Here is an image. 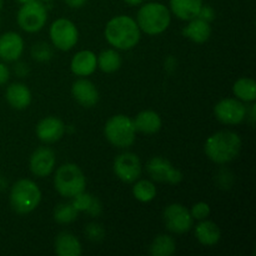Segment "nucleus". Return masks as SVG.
<instances>
[{"instance_id":"17","label":"nucleus","mask_w":256,"mask_h":256,"mask_svg":"<svg viewBox=\"0 0 256 256\" xmlns=\"http://www.w3.org/2000/svg\"><path fill=\"white\" fill-rule=\"evenodd\" d=\"M96 68V55L92 52H90V50H82V52H76L72 56V62H70V69H72V74L82 78L94 74Z\"/></svg>"},{"instance_id":"37","label":"nucleus","mask_w":256,"mask_h":256,"mask_svg":"<svg viewBox=\"0 0 256 256\" xmlns=\"http://www.w3.org/2000/svg\"><path fill=\"white\" fill-rule=\"evenodd\" d=\"M26 65L25 64H18V66H15V72H16L19 76H24V75L28 74V68L25 69Z\"/></svg>"},{"instance_id":"41","label":"nucleus","mask_w":256,"mask_h":256,"mask_svg":"<svg viewBox=\"0 0 256 256\" xmlns=\"http://www.w3.org/2000/svg\"><path fill=\"white\" fill-rule=\"evenodd\" d=\"M2 4H4V0H0V10L2 9Z\"/></svg>"},{"instance_id":"22","label":"nucleus","mask_w":256,"mask_h":256,"mask_svg":"<svg viewBox=\"0 0 256 256\" xmlns=\"http://www.w3.org/2000/svg\"><path fill=\"white\" fill-rule=\"evenodd\" d=\"M182 35L196 44H202L208 42L212 35V28L210 24L200 18L189 20V24L182 29Z\"/></svg>"},{"instance_id":"5","label":"nucleus","mask_w":256,"mask_h":256,"mask_svg":"<svg viewBox=\"0 0 256 256\" xmlns=\"http://www.w3.org/2000/svg\"><path fill=\"white\" fill-rule=\"evenodd\" d=\"M54 186L62 196L72 199L80 192H85L86 179L82 170L72 162L59 166L54 176Z\"/></svg>"},{"instance_id":"32","label":"nucleus","mask_w":256,"mask_h":256,"mask_svg":"<svg viewBox=\"0 0 256 256\" xmlns=\"http://www.w3.org/2000/svg\"><path fill=\"white\" fill-rule=\"evenodd\" d=\"M190 214H192V219H196V220H205L208 219V216L210 215V206L208 202H196V204L192 206V212H190Z\"/></svg>"},{"instance_id":"33","label":"nucleus","mask_w":256,"mask_h":256,"mask_svg":"<svg viewBox=\"0 0 256 256\" xmlns=\"http://www.w3.org/2000/svg\"><path fill=\"white\" fill-rule=\"evenodd\" d=\"M198 18H200V19L205 20V22H212V20H214V18H215V10L212 9L210 5L202 4V9H200Z\"/></svg>"},{"instance_id":"26","label":"nucleus","mask_w":256,"mask_h":256,"mask_svg":"<svg viewBox=\"0 0 256 256\" xmlns=\"http://www.w3.org/2000/svg\"><path fill=\"white\" fill-rule=\"evenodd\" d=\"M175 250H176V242L174 238L162 234L152 240L149 252L152 256H172Z\"/></svg>"},{"instance_id":"31","label":"nucleus","mask_w":256,"mask_h":256,"mask_svg":"<svg viewBox=\"0 0 256 256\" xmlns=\"http://www.w3.org/2000/svg\"><path fill=\"white\" fill-rule=\"evenodd\" d=\"M85 235H86L88 239L92 240V242H100V240L104 239L105 230L100 224L92 222V224H89L85 228Z\"/></svg>"},{"instance_id":"15","label":"nucleus","mask_w":256,"mask_h":256,"mask_svg":"<svg viewBox=\"0 0 256 256\" xmlns=\"http://www.w3.org/2000/svg\"><path fill=\"white\" fill-rule=\"evenodd\" d=\"M65 124L55 116H46L36 125V136L45 144H52L62 138Z\"/></svg>"},{"instance_id":"13","label":"nucleus","mask_w":256,"mask_h":256,"mask_svg":"<svg viewBox=\"0 0 256 256\" xmlns=\"http://www.w3.org/2000/svg\"><path fill=\"white\" fill-rule=\"evenodd\" d=\"M55 152L50 148H39L30 156V170L38 178H45L55 168Z\"/></svg>"},{"instance_id":"21","label":"nucleus","mask_w":256,"mask_h":256,"mask_svg":"<svg viewBox=\"0 0 256 256\" xmlns=\"http://www.w3.org/2000/svg\"><path fill=\"white\" fill-rule=\"evenodd\" d=\"M55 252L59 256H80L82 248L75 235L62 232L55 239Z\"/></svg>"},{"instance_id":"8","label":"nucleus","mask_w":256,"mask_h":256,"mask_svg":"<svg viewBox=\"0 0 256 256\" xmlns=\"http://www.w3.org/2000/svg\"><path fill=\"white\" fill-rule=\"evenodd\" d=\"M50 39L52 45L62 52H69L79 40V30L76 25L69 19L60 18L50 26Z\"/></svg>"},{"instance_id":"24","label":"nucleus","mask_w":256,"mask_h":256,"mask_svg":"<svg viewBox=\"0 0 256 256\" xmlns=\"http://www.w3.org/2000/svg\"><path fill=\"white\" fill-rule=\"evenodd\" d=\"M96 60L99 69L102 72H106V74L115 72L122 66V56L114 49L102 50L99 54V56H96Z\"/></svg>"},{"instance_id":"27","label":"nucleus","mask_w":256,"mask_h":256,"mask_svg":"<svg viewBox=\"0 0 256 256\" xmlns=\"http://www.w3.org/2000/svg\"><path fill=\"white\" fill-rule=\"evenodd\" d=\"M132 195L142 202H149L156 196V186L150 180H139L135 182L132 186Z\"/></svg>"},{"instance_id":"29","label":"nucleus","mask_w":256,"mask_h":256,"mask_svg":"<svg viewBox=\"0 0 256 256\" xmlns=\"http://www.w3.org/2000/svg\"><path fill=\"white\" fill-rule=\"evenodd\" d=\"M32 58L38 60V62H48L52 56V49H50V46L46 42H38V44H35L32 46Z\"/></svg>"},{"instance_id":"39","label":"nucleus","mask_w":256,"mask_h":256,"mask_svg":"<svg viewBox=\"0 0 256 256\" xmlns=\"http://www.w3.org/2000/svg\"><path fill=\"white\" fill-rule=\"evenodd\" d=\"M250 119H252V124L255 122V105H252V112H250Z\"/></svg>"},{"instance_id":"30","label":"nucleus","mask_w":256,"mask_h":256,"mask_svg":"<svg viewBox=\"0 0 256 256\" xmlns=\"http://www.w3.org/2000/svg\"><path fill=\"white\" fill-rule=\"evenodd\" d=\"M92 199H94V196H92V194L82 192H80V194H78L76 196L72 198V204L74 205V208L79 212H86V210L89 209L90 204H92Z\"/></svg>"},{"instance_id":"1","label":"nucleus","mask_w":256,"mask_h":256,"mask_svg":"<svg viewBox=\"0 0 256 256\" xmlns=\"http://www.w3.org/2000/svg\"><path fill=\"white\" fill-rule=\"evenodd\" d=\"M242 150V139L230 130L214 132L208 138L204 145L206 156L215 164H228L239 155Z\"/></svg>"},{"instance_id":"3","label":"nucleus","mask_w":256,"mask_h":256,"mask_svg":"<svg viewBox=\"0 0 256 256\" xmlns=\"http://www.w3.org/2000/svg\"><path fill=\"white\" fill-rule=\"evenodd\" d=\"M170 22H172L170 10L162 2H146L138 12V26L148 35L162 34L169 28Z\"/></svg>"},{"instance_id":"2","label":"nucleus","mask_w":256,"mask_h":256,"mask_svg":"<svg viewBox=\"0 0 256 256\" xmlns=\"http://www.w3.org/2000/svg\"><path fill=\"white\" fill-rule=\"evenodd\" d=\"M105 39L119 50H130L140 42V29L136 20L128 15L112 18L105 26Z\"/></svg>"},{"instance_id":"36","label":"nucleus","mask_w":256,"mask_h":256,"mask_svg":"<svg viewBox=\"0 0 256 256\" xmlns=\"http://www.w3.org/2000/svg\"><path fill=\"white\" fill-rule=\"evenodd\" d=\"M65 4L69 8H72V9H79V8L84 6L86 4L88 0H64Z\"/></svg>"},{"instance_id":"42","label":"nucleus","mask_w":256,"mask_h":256,"mask_svg":"<svg viewBox=\"0 0 256 256\" xmlns=\"http://www.w3.org/2000/svg\"><path fill=\"white\" fill-rule=\"evenodd\" d=\"M42 2H52V0H42Z\"/></svg>"},{"instance_id":"20","label":"nucleus","mask_w":256,"mask_h":256,"mask_svg":"<svg viewBox=\"0 0 256 256\" xmlns=\"http://www.w3.org/2000/svg\"><path fill=\"white\" fill-rule=\"evenodd\" d=\"M195 236L200 244L205 246H214L220 242L222 232L214 222L205 219L200 220V222L195 228Z\"/></svg>"},{"instance_id":"6","label":"nucleus","mask_w":256,"mask_h":256,"mask_svg":"<svg viewBox=\"0 0 256 256\" xmlns=\"http://www.w3.org/2000/svg\"><path fill=\"white\" fill-rule=\"evenodd\" d=\"M134 122L129 116L122 114L114 115L106 122L104 126V135L110 144L116 148H129L135 142Z\"/></svg>"},{"instance_id":"11","label":"nucleus","mask_w":256,"mask_h":256,"mask_svg":"<svg viewBox=\"0 0 256 256\" xmlns=\"http://www.w3.org/2000/svg\"><path fill=\"white\" fill-rule=\"evenodd\" d=\"M114 172L122 182L132 184L142 175V162L134 152H122L114 160Z\"/></svg>"},{"instance_id":"12","label":"nucleus","mask_w":256,"mask_h":256,"mask_svg":"<svg viewBox=\"0 0 256 256\" xmlns=\"http://www.w3.org/2000/svg\"><path fill=\"white\" fill-rule=\"evenodd\" d=\"M146 170L155 182L179 184L182 180V172L179 169H175L169 160L162 156L152 158L148 162Z\"/></svg>"},{"instance_id":"40","label":"nucleus","mask_w":256,"mask_h":256,"mask_svg":"<svg viewBox=\"0 0 256 256\" xmlns=\"http://www.w3.org/2000/svg\"><path fill=\"white\" fill-rule=\"evenodd\" d=\"M16 2H19L20 4H25V2H32V0H16Z\"/></svg>"},{"instance_id":"10","label":"nucleus","mask_w":256,"mask_h":256,"mask_svg":"<svg viewBox=\"0 0 256 256\" xmlns=\"http://www.w3.org/2000/svg\"><path fill=\"white\" fill-rule=\"evenodd\" d=\"M164 222L166 229L174 234H184L192 229L194 224L189 210L182 204H170L164 210Z\"/></svg>"},{"instance_id":"28","label":"nucleus","mask_w":256,"mask_h":256,"mask_svg":"<svg viewBox=\"0 0 256 256\" xmlns=\"http://www.w3.org/2000/svg\"><path fill=\"white\" fill-rule=\"evenodd\" d=\"M78 212L72 202L59 204L54 210V220L59 224H70L78 219Z\"/></svg>"},{"instance_id":"4","label":"nucleus","mask_w":256,"mask_h":256,"mask_svg":"<svg viewBox=\"0 0 256 256\" xmlns=\"http://www.w3.org/2000/svg\"><path fill=\"white\" fill-rule=\"evenodd\" d=\"M10 205L18 214H29L39 206L42 192L36 182L30 179H20L10 190Z\"/></svg>"},{"instance_id":"9","label":"nucleus","mask_w":256,"mask_h":256,"mask_svg":"<svg viewBox=\"0 0 256 256\" xmlns=\"http://www.w3.org/2000/svg\"><path fill=\"white\" fill-rule=\"evenodd\" d=\"M215 118L226 125H238L248 116V109L240 100L228 98L222 99L214 106Z\"/></svg>"},{"instance_id":"19","label":"nucleus","mask_w":256,"mask_h":256,"mask_svg":"<svg viewBox=\"0 0 256 256\" xmlns=\"http://www.w3.org/2000/svg\"><path fill=\"white\" fill-rule=\"evenodd\" d=\"M202 6V0H170V10L180 20L195 19Z\"/></svg>"},{"instance_id":"14","label":"nucleus","mask_w":256,"mask_h":256,"mask_svg":"<svg viewBox=\"0 0 256 256\" xmlns=\"http://www.w3.org/2000/svg\"><path fill=\"white\" fill-rule=\"evenodd\" d=\"M24 52V40L18 32H8L0 36V59L2 62H16Z\"/></svg>"},{"instance_id":"16","label":"nucleus","mask_w":256,"mask_h":256,"mask_svg":"<svg viewBox=\"0 0 256 256\" xmlns=\"http://www.w3.org/2000/svg\"><path fill=\"white\" fill-rule=\"evenodd\" d=\"M72 94L74 99L84 108H92L99 102V92L90 80L82 79L74 82L72 86Z\"/></svg>"},{"instance_id":"25","label":"nucleus","mask_w":256,"mask_h":256,"mask_svg":"<svg viewBox=\"0 0 256 256\" xmlns=\"http://www.w3.org/2000/svg\"><path fill=\"white\" fill-rule=\"evenodd\" d=\"M232 92L239 100L252 102L256 100V82L250 78H242L236 80L232 86Z\"/></svg>"},{"instance_id":"7","label":"nucleus","mask_w":256,"mask_h":256,"mask_svg":"<svg viewBox=\"0 0 256 256\" xmlns=\"http://www.w3.org/2000/svg\"><path fill=\"white\" fill-rule=\"evenodd\" d=\"M16 20L19 26L26 32H38L48 22V10L42 2L32 0L25 2L18 12Z\"/></svg>"},{"instance_id":"35","label":"nucleus","mask_w":256,"mask_h":256,"mask_svg":"<svg viewBox=\"0 0 256 256\" xmlns=\"http://www.w3.org/2000/svg\"><path fill=\"white\" fill-rule=\"evenodd\" d=\"M10 78V70L4 62H0V86L6 84Z\"/></svg>"},{"instance_id":"38","label":"nucleus","mask_w":256,"mask_h":256,"mask_svg":"<svg viewBox=\"0 0 256 256\" xmlns=\"http://www.w3.org/2000/svg\"><path fill=\"white\" fill-rule=\"evenodd\" d=\"M124 2L129 5H140L144 0H124Z\"/></svg>"},{"instance_id":"34","label":"nucleus","mask_w":256,"mask_h":256,"mask_svg":"<svg viewBox=\"0 0 256 256\" xmlns=\"http://www.w3.org/2000/svg\"><path fill=\"white\" fill-rule=\"evenodd\" d=\"M102 202H100L99 200L96 199V198H94V199H92V204H90L89 209L86 210V212H88V214L92 215V218H96V216H99L100 214H102Z\"/></svg>"},{"instance_id":"23","label":"nucleus","mask_w":256,"mask_h":256,"mask_svg":"<svg viewBox=\"0 0 256 256\" xmlns=\"http://www.w3.org/2000/svg\"><path fill=\"white\" fill-rule=\"evenodd\" d=\"M132 122H134L135 130L144 134H156L162 129V118L152 110H144L139 112Z\"/></svg>"},{"instance_id":"18","label":"nucleus","mask_w":256,"mask_h":256,"mask_svg":"<svg viewBox=\"0 0 256 256\" xmlns=\"http://www.w3.org/2000/svg\"><path fill=\"white\" fill-rule=\"evenodd\" d=\"M5 98L10 106L16 110L26 109L32 102V92L29 88L22 82H14L9 85L5 92Z\"/></svg>"}]
</instances>
